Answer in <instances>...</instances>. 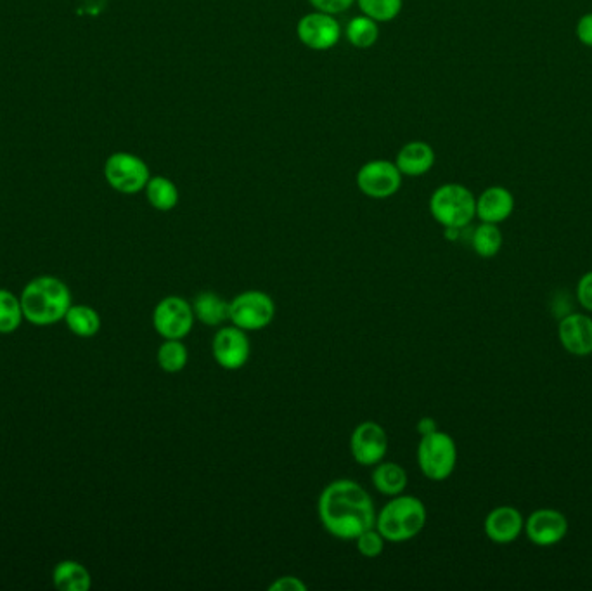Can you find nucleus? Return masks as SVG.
Masks as SVG:
<instances>
[{
  "label": "nucleus",
  "mask_w": 592,
  "mask_h": 591,
  "mask_svg": "<svg viewBox=\"0 0 592 591\" xmlns=\"http://www.w3.org/2000/svg\"><path fill=\"white\" fill-rule=\"evenodd\" d=\"M194 318L206 326H222L229 321V307L231 302H227L222 295L215 292H201L193 300Z\"/></svg>",
  "instance_id": "a211bd4d"
},
{
  "label": "nucleus",
  "mask_w": 592,
  "mask_h": 591,
  "mask_svg": "<svg viewBox=\"0 0 592 591\" xmlns=\"http://www.w3.org/2000/svg\"><path fill=\"white\" fill-rule=\"evenodd\" d=\"M357 4L362 14L376 23L395 20L402 11V0H357Z\"/></svg>",
  "instance_id": "bb28decb"
},
{
  "label": "nucleus",
  "mask_w": 592,
  "mask_h": 591,
  "mask_svg": "<svg viewBox=\"0 0 592 591\" xmlns=\"http://www.w3.org/2000/svg\"><path fill=\"white\" fill-rule=\"evenodd\" d=\"M577 300L584 311L592 312V271L584 274L577 283Z\"/></svg>",
  "instance_id": "c85d7f7f"
},
{
  "label": "nucleus",
  "mask_w": 592,
  "mask_h": 591,
  "mask_svg": "<svg viewBox=\"0 0 592 591\" xmlns=\"http://www.w3.org/2000/svg\"><path fill=\"white\" fill-rule=\"evenodd\" d=\"M416 456H418L419 470L430 481H445L456 470V442L449 434L440 430L421 437Z\"/></svg>",
  "instance_id": "39448f33"
},
{
  "label": "nucleus",
  "mask_w": 592,
  "mask_h": 591,
  "mask_svg": "<svg viewBox=\"0 0 592 591\" xmlns=\"http://www.w3.org/2000/svg\"><path fill=\"white\" fill-rule=\"evenodd\" d=\"M213 359L224 370H241L250 359V338L238 326H222L213 335Z\"/></svg>",
  "instance_id": "9d476101"
},
{
  "label": "nucleus",
  "mask_w": 592,
  "mask_h": 591,
  "mask_svg": "<svg viewBox=\"0 0 592 591\" xmlns=\"http://www.w3.org/2000/svg\"><path fill=\"white\" fill-rule=\"evenodd\" d=\"M395 165L399 167L402 176H425L435 165V151L425 141H412L402 146Z\"/></svg>",
  "instance_id": "f3484780"
},
{
  "label": "nucleus",
  "mask_w": 592,
  "mask_h": 591,
  "mask_svg": "<svg viewBox=\"0 0 592 591\" xmlns=\"http://www.w3.org/2000/svg\"><path fill=\"white\" fill-rule=\"evenodd\" d=\"M471 247L475 250V254L480 255L482 259H492L496 257L502 248V233L501 229L497 228V224H490V222H482L471 236Z\"/></svg>",
  "instance_id": "5701e85b"
},
{
  "label": "nucleus",
  "mask_w": 592,
  "mask_h": 591,
  "mask_svg": "<svg viewBox=\"0 0 592 591\" xmlns=\"http://www.w3.org/2000/svg\"><path fill=\"white\" fill-rule=\"evenodd\" d=\"M525 534L534 545H558L567 538V515L556 508H539L525 520Z\"/></svg>",
  "instance_id": "ddd939ff"
},
{
  "label": "nucleus",
  "mask_w": 592,
  "mask_h": 591,
  "mask_svg": "<svg viewBox=\"0 0 592 591\" xmlns=\"http://www.w3.org/2000/svg\"><path fill=\"white\" fill-rule=\"evenodd\" d=\"M103 174L111 188L122 195L141 193L151 179L148 163L127 151H116L108 156L104 162Z\"/></svg>",
  "instance_id": "423d86ee"
},
{
  "label": "nucleus",
  "mask_w": 592,
  "mask_h": 591,
  "mask_svg": "<svg viewBox=\"0 0 592 591\" xmlns=\"http://www.w3.org/2000/svg\"><path fill=\"white\" fill-rule=\"evenodd\" d=\"M269 590L272 591H305L307 585L303 583L302 579L295 578V576H283V578H277Z\"/></svg>",
  "instance_id": "7c9ffc66"
},
{
  "label": "nucleus",
  "mask_w": 592,
  "mask_h": 591,
  "mask_svg": "<svg viewBox=\"0 0 592 591\" xmlns=\"http://www.w3.org/2000/svg\"><path fill=\"white\" fill-rule=\"evenodd\" d=\"M317 11L328 14L345 13L357 0H309Z\"/></svg>",
  "instance_id": "c756f323"
},
{
  "label": "nucleus",
  "mask_w": 592,
  "mask_h": 591,
  "mask_svg": "<svg viewBox=\"0 0 592 591\" xmlns=\"http://www.w3.org/2000/svg\"><path fill=\"white\" fill-rule=\"evenodd\" d=\"M52 583L61 591H89L91 572L77 560H61L52 571Z\"/></svg>",
  "instance_id": "6ab92c4d"
},
{
  "label": "nucleus",
  "mask_w": 592,
  "mask_h": 591,
  "mask_svg": "<svg viewBox=\"0 0 592 591\" xmlns=\"http://www.w3.org/2000/svg\"><path fill=\"white\" fill-rule=\"evenodd\" d=\"M63 321L68 326V330L77 337L91 338L101 330V316L91 306H82V304L73 306L71 304Z\"/></svg>",
  "instance_id": "412c9836"
},
{
  "label": "nucleus",
  "mask_w": 592,
  "mask_h": 591,
  "mask_svg": "<svg viewBox=\"0 0 592 591\" xmlns=\"http://www.w3.org/2000/svg\"><path fill=\"white\" fill-rule=\"evenodd\" d=\"M144 193L149 205L160 212H170L179 203V189L168 177H151L144 188Z\"/></svg>",
  "instance_id": "4be33fe9"
},
{
  "label": "nucleus",
  "mask_w": 592,
  "mask_h": 591,
  "mask_svg": "<svg viewBox=\"0 0 592 591\" xmlns=\"http://www.w3.org/2000/svg\"><path fill=\"white\" fill-rule=\"evenodd\" d=\"M20 300L28 323L49 326L65 319L71 307V292L65 281L54 276H39L23 288Z\"/></svg>",
  "instance_id": "f03ea898"
},
{
  "label": "nucleus",
  "mask_w": 592,
  "mask_h": 591,
  "mask_svg": "<svg viewBox=\"0 0 592 591\" xmlns=\"http://www.w3.org/2000/svg\"><path fill=\"white\" fill-rule=\"evenodd\" d=\"M193 306L182 297L170 295L161 299L153 311V326L165 340H182L193 330Z\"/></svg>",
  "instance_id": "6e6552de"
},
{
  "label": "nucleus",
  "mask_w": 592,
  "mask_h": 591,
  "mask_svg": "<svg viewBox=\"0 0 592 591\" xmlns=\"http://www.w3.org/2000/svg\"><path fill=\"white\" fill-rule=\"evenodd\" d=\"M347 39L352 46L357 49H369L373 47L380 39V28L378 23L367 18V16H357L350 21L347 26Z\"/></svg>",
  "instance_id": "393cba45"
},
{
  "label": "nucleus",
  "mask_w": 592,
  "mask_h": 591,
  "mask_svg": "<svg viewBox=\"0 0 592 591\" xmlns=\"http://www.w3.org/2000/svg\"><path fill=\"white\" fill-rule=\"evenodd\" d=\"M371 481L376 491H380L383 496L393 498L406 491L409 479H407L406 470L400 467L399 463L380 462L374 465Z\"/></svg>",
  "instance_id": "aec40b11"
},
{
  "label": "nucleus",
  "mask_w": 592,
  "mask_h": 591,
  "mask_svg": "<svg viewBox=\"0 0 592 591\" xmlns=\"http://www.w3.org/2000/svg\"><path fill=\"white\" fill-rule=\"evenodd\" d=\"M189 352L182 340H165L158 349L156 361L165 373H181L186 368Z\"/></svg>",
  "instance_id": "a878e982"
},
{
  "label": "nucleus",
  "mask_w": 592,
  "mask_h": 591,
  "mask_svg": "<svg viewBox=\"0 0 592 591\" xmlns=\"http://www.w3.org/2000/svg\"><path fill=\"white\" fill-rule=\"evenodd\" d=\"M276 316V304L269 293L248 290L231 300L229 321L245 332H260L271 325Z\"/></svg>",
  "instance_id": "0eeeda50"
},
{
  "label": "nucleus",
  "mask_w": 592,
  "mask_h": 591,
  "mask_svg": "<svg viewBox=\"0 0 592 591\" xmlns=\"http://www.w3.org/2000/svg\"><path fill=\"white\" fill-rule=\"evenodd\" d=\"M577 37L582 44L592 47V13L586 14L577 25Z\"/></svg>",
  "instance_id": "2f4dec72"
},
{
  "label": "nucleus",
  "mask_w": 592,
  "mask_h": 591,
  "mask_svg": "<svg viewBox=\"0 0 592 591\" xmlns=\"http://www.w3.org/2000/svg\"><path fill=\"white\" fill-rule=\"evenodd\" d=\"M416 430L421 434V437L428 436V434H432V432L438 430L437 422H435L433 418H428V416H426V418H421V420H419Z\"/></svg>",
  "instance_id": "473e14b6"
},
{
  "label": "nucleus",
  "mask_w": 592,
  "mask_h": 591,
  "mask_svg": "<svg viewBox=\"0 0 592 591\" xmlns=\"http://www.w3.org/2000/svg\"><path fill=\"white\" fill-rule=\"evenodd\" d=\"M317 515L336 540L355 541L376 524L373 498L359 482L350 479H338L322 489Z\"/></svg>",
  "instance_id": "f257e3e1"
},
{
  "label": "nucleus",
  "mask_w": 592,
  "mask_h": 591,
  "mask_svg": "<svg viewBox=\"0 0 592 591\" xmlns=\"http://www.w3.org/2000/svg\"><path fill=\"white\" fill-rule=\"evenodd\" d=\"M23 307L20 297L13 292L0 288V333L9 335L20 328L23 323Z\"/></svg>",
  "instance_id": "b1692460"
},
{
  "label": "nucleus",
  "mask_w": 592,
  "mask_h": 591,
  "mask_svg": "<svg viewBox=\"0 0 592 591\" xmlns=\"http://www.w3.org/2000/svg\"><path fill=\"white\" fill-rule=\"evenodd\" d=\"M387 451V430L383 429L380 423L367 420L355 427L350 436V453L354 456L355 462L362 467H374L383 462Z\"/></svg>",
  "instance_id": "9b49d317"
},
{
  "label": "nucleus",
  "mask_w": 592,
  "mask_h": 591,
  "mask_svg": "<svg viewBox=\"0 0 592 591\" xmlns=\"http://www.w3.org/2000/svg\"><path fill=\"white\" fill-rule=\"evenodd\" d=\"M296 35L303 46L312 51H328L338 44L342 28L333 14L316 13L305 14L296 26Z\"/></svg>",
  "instance_id": "f8f14e48"
},
{
  "label": "nucleus",
  "mask_w": 592,
  "mask_h": 591,
  "mask_svg": "<svg viewBox=\"0 0 592 591\" xmlns=\"http://www.w3.org/2000/svg\"><path fill=\"white\" fill-rule=\"evenodd\" d=\"M483 529L490 541L497 545H509L522 536L525 531V519L518 508L502 505L494 508L485 517Z\"/></svg>",
  "instance_id": "2eb2a0df"
},
{
  "label": "nucleus",
  "mask_w": 592,
  "mask_h": 591,
  "mask_svg": "<svg viewBox=\"0 0 592 591\" xmlns=\"http://www.w3.org/2000/svg\"><path fill=\"white\" fill-rule=\"evenodd\" d=\"M560 344L568 354L586 358L592 354V318L589 314L570 312L558 325Z\"/></svg>",
  "instance_id": "4468645a"
},
{
  "label": "nucleus",
  "mask_w": 592,
  "mask_h": 591,
  "mask_svg": "<svg viewBox=\"0 0 592 591\" xmlns=\"http://www.w3.org/2000/svg\"><path fill=\"white\" fill-rule=\"evenodd\" d=\"M430 214L444 228L464 229L477 217V200L461 184H444L430 198Z\"/></svg>",
  "instance_id": "20e7f679"
},
{
  "label": "nucleus",
  "mask_w": 592,
  "mask_h": 591,
  "mask_svg": "<svg viewBox=\"0 0 592 591\" xmlns=\"http://www.w3.org/2000/svg\"><path fill=\"white\" fill-rule=\"evenodd\" d=\"M357 186L362 195L373 200H385L397 195L402 186V174L395 163L388 160H373L362 165L357 172Z\"/></svg>",
  "instance_id": "1a4fd4ad"
},
{
  "label": "nucleus",
  "mask_w": 592,
  "mask_h": 591,
  "mask_svg": "<svg viewBox=\"0 0 592 591\" xmlns=\"http://www.w3.org/2000/svg\"><path fill=\"white\" fill-rule=\"evenodd\" d=\"M385 538L381 536L380 531L373 527V529H367L364 533L355 540V545H357V550L361 553L362 557H366V559H376V557H380L381 553H383V548H385Z\"/></svg>",
  "instance_id": "cd10ccee"
},
{
  "label": "nucleus",
  "mask_w": 592,
  "mask_h": 591,
  "mask_svg": "<svg viewBox=\"0 0 592 591\" xmlns=\"http://www.w3.org/2000/svg\"><path fill=\"white\" fill-rule=\"evenodd\" d=\"M515 210V198L501 186L485 189L477 200V217L482 222L501 224Z\"/></svg>",
  "instance_id": "dca6fc26"
},
{
  "label": "nucleus",
  "mask_w": 592,
  "mask_h": 591,
  "mask_svg": "<svg viewBox=\"0 0 592 591\" xmlns=\"http://www.w3.org/2000/svg\"><path fill=\"white\" fill-rule=\"evenodd\" d=\"M426 519L425 503L416 496L402 493L393 496L381 508L380 514H376L374 527L388 543H406L414 540L425 529Z\"/></svg>",
  "instance_id": "7ed1b4c3"
}]
</instances>
